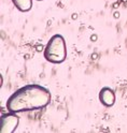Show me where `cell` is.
<instances>
[{
    "label": "cell",
    "instance_id": "cell-1",
    "mask_svg": "<svg viewBox=\"0 0 127 133\" xmlns=\"http://www.w3.org/2000/svg\"><path fill=\"white\" fill-rule=\"evenodd\" d=\"M51 102L50 90L37 84H29L12 94L7 101V110L12 113H23L41 110Z\"/></svg>",
    "mask_w": 127,
    "mask_h": 133
},
{
    "label": "cell",
    "instance_id": "cell-2",
    "mask_svg": "<svg viewBox=\"0 0 127 133\" xmlns=\"http://www.w3.org/2000/svg\"><path fill=\"white\" fill-rule=\"evenodd\" d=\"M44 58L51 63H62L67 58L66 41L62 35H54L44 48Z\"/></svg>",
    "mask_w": 127,
    "mask_h": 133
},
{
    "label": "cell",
    "instance_id": "cell-3",
    "mask_svg": "<svg viewBox=\"0 0 127 133\" xmlns=\"http://www.w3.org/2000/svg\"><path fill=\"white\" fill-rule=\"evenodd\" d=\"M20 117L16 113L9 112L1 115L0 118V133H13L19 126Z\"/></svg>",
    "mask_w": 127,
    "mask_h": 133
},
{
    "label": "cell",
    "instance_id": "cell-4",
    "mask_svg": "<svg viewBox=\"0 0 127 133\" xmlns=\"http://www.w3.org/2000/svg\"><path fill=\"white\" fill-rule=\"evenodd\" d=\"M98 98H99L100 103L107 107H111L115 103V94H114V91L109 87L101 88L100 92L98 95Z\"/></svg>",
    "mask_w": 127,
    "mask_h": 133
},
{
    "label": "cell",
    "instance_id": "cell-5",
    "mask_svg": "<svg viewBox=\"0 0 127 133\" xmlns=\"http://www.w3.org/2000/svg\"><path fill=\"white\" fill-rule=\"evenodd\" d=\"M11 1L21 12H28L32 8V0H11Z\"/></svg>",
    "mask_w": 127,
    "mask_h": 133
},
{
    "label": "cell",
    "instance_id": "cell-6",
    "mask_svg": "<svg viewBox=\"0 0 127 133\" xmlns=\"http://www.w3.org/2000/svg\"><path fill=\"white\" fill-rule=\"evenodd\" d=\"M118 16H120V14H118V13H114V17H115V18H117Z\"/></svg>",
    "mask_w": 127,
    "mask_h": 133
},
{
    "label": "cell",
    "instance_id": "cell-7",
    "mask_svg": "<svg viewBox=\"0 0 127 133\" xmlns=\"http://www.w3.org/2000/svg\"><path fill=\"white\" fill-rule=\"evenodd\" d=\"M122 1H123V2H127V0H122Z\"/></svg>",
    "mask_w": 127,
    "mask_h": 133
},
{
    "label": "cell",
    "instance_id": "cell-8",
    "mask_svg": "<svg viewBox=\"0 0 127 133\" xmlns=\"http://www.w3.org/2000/svg\"><path fill=\"white\" fill-rule=\"evenodd\" d=\"M38 1H42V0H38Z\"/></svg>",
    "mask_w": 127,
    "mask_h": 133
}]
</instances>
